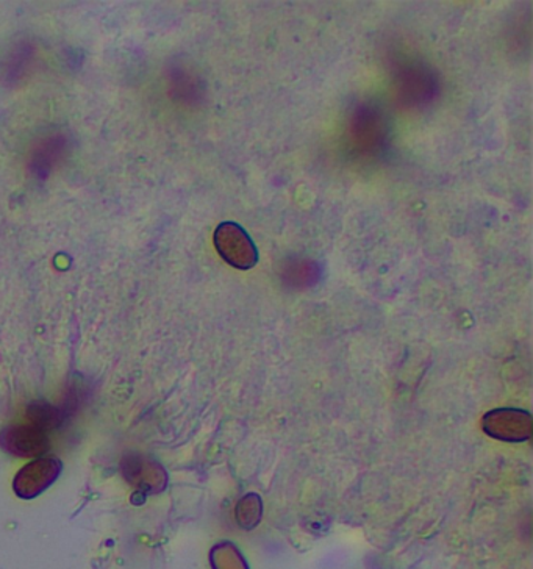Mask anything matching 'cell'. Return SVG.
<instances>
[{"mask_svg":"<svg viewBox=\"0 0 533 569\" xmlns=\"http://www.w3.org/2000/svg\"><path fill=\"white\" fill-rule=\"evenodd\" d=\"M262 499L257 495H248L237 507V521L241 529L252 530L262 521Z\"/></svg>","mask_w":533,"mask_h":569,"instance_id":"6","label":"cell"},{"mask_svg":"<svg viewBox=\"0 0 533 569\" xmlns=\"http://www.w3.org/2000/svg\"><path fill=\"white\" fill-rule=\"evenodd\" d=\"M0 448L17 457H37L48 452V430L38 426H9L0 432Z\"/></svg>","mask_w":533,"mask_h":569,"instance_id":"4","label":"cell"},{"mask_svg":"<svg viewBox=\"0 0 533 569\" xmlns=\"http://www.w3.org/2000/svg\"><path fill=\"white\" fill-rule=\"evenodd\" d=\"M61 469L63 463L56 457H41L26 465L13 480L14 493L27 501L37 498L59 479Z\"/></svg>","mask_w":533,"mask_h":569,"instance_id":"2","label":"cell"},{"mask_svg":"<svg viewBox=\"0 0 533 569\" xmlns=\"http://www.w3.org/2000/svg\"><path fill=\"white\" fill-rule=\"evenodd\" d=\"M213 240L217 251L230 267L245 271V269L254 268L259 261V251H257L254 241L237 222L228 221L218 226Z\"/></svg>","mask_w":533,"mask_h":569,"instance_id":"1","label":"cell"},{"mask_svg":"<svg viewBox=\"0 0 533 569\" xmlns=\"http://www.w3.org/2000/svg\"><path fill=\"white\" fill-rule=\"evenodd\" d=\"M482 429L496 440L520 443L532 437L533 419L529 411L497 409L485 415Z\"/></svg>","mask_w":533,"mask_h":569,"instance_id":"3","label":"cell"},{"mask_svg":"<svg viewBox=\"0 0 533 569\" xmlns=\"http://www.w3.org/2000/svg\"><path fill=\"white\" fill-rule=\"evenodd\" d=\"M210 567L212 569H251L243 552L232 541H221L210 551Z\"/></svg>","mask_w":533,"mask_h":569,"instance_id":"5","label":"cell"}]
</instances>
